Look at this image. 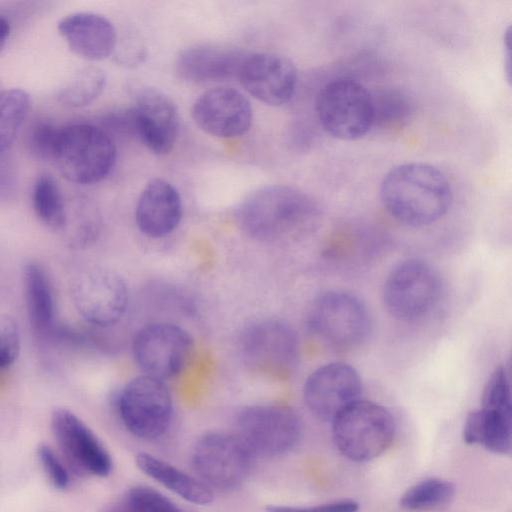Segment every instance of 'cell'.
I'll use <instances>...</instances> for the list:
<instances>
[{
  "label": "cell",
  "instance_id": "6da1fadb",
  "mask_svg": "<svg viewBox=\"0 0 512 512\" xmlns=\"http://www.w3.org/2000/svg\"><path fill=\"white\" fill-rule=\"evenodd\" d=\"M237 218L242 230L265 243L296 241L318 227L317 202L300 189L270 185L251 193L240 205Z\"/></svg>",
  "mask_w": 512,
  "mask_h": 512
},
{
  "label": "cell",
  "instance_id": "7a4b0ae2",
  "mask_svg": "<svg viewBox=\"0 0 512 512\" xmlns=\"http://www.w3.org/2000/svg\"><path fill=\"white\" fill-rule=\"evenodd\" d=\"M384 208L398 222L423 227L449 210L453 192L446 175L437 167L410 162L389 170L380 186Z\"/></svg>",
  "mask_w": 512,
  "mask_h": 512
},
{
  "label": "cell",
  "instance_id": "3957f363",
  "mask_svg": "<svg viewBox=\"0 0 512 512\" xmlns=\"http://www.w3.org/2000/svg\"><path fill=\"white\" fill-rule=\"evenodd\" d=\"M332 422V437L339 452L355 462L373 460L392 445L396 424L384 406L358 399Z\"/></svg>",
  "mask_w": 512,
  "mask_h": 512
},
{
  "label": "cell",
  "instance_id": "277c9868",
  "mask_svg": "<svg viewBox=\"0 0 512 512\" xmlns=\"http://www.w3.org/2000/svg\"><path fill=\"white\" fill-rule=\"evenodd\" d=\"M53 160L69 181L92 184L111 172L116 161V148L102 128L72 124L60 130Z\"/></svg>",
  "mask_w": 512,
  "mask_h": 512
},
{
  "label": "cell",
  "instance_id": "5b68a950",
  "mask_svg": "<svg viewBox=\"0 0 512 512\" xmlns=\"http://www.w3.org/2000/svg\"><path fill=\"white\" fill-rule=\"evenodd\" d=\"M244 365L254 373L285 380L296 370L300 358L295 331L277 319H262L248 325L239 337Z\"/></svg>",
  "mask_w": 512,
  "mask_h": 512
},
{
  "label": "cell",
  "instance_id": "8992f818",
  "mask_svg": "<svg viewBox=\"0 0 512 512\" xmlns=\"http://www.w3.org/2000/svg\"><path fill=\"white\" fill-rule=\"evenodd\" d=\"M255 454L236 434L213 431L201 435L191 452V466L210 489L229 491L251 473Z\"/></svg>",
  "mask_w": 512,
  "mask_h": 512
},
{
  "label": "cell",
  "instance_id": "52a82bcc",
  "mask_svg": "<svg viewBox=\"0 0 512 512\" xmlns=\"http://www.w3.org/2000/svg\"><path fill=\"white\" fill-rule=\"evenodd\" d=\"M366 306L353 294L327 291L312 303L308 326L312 334L326 347L346 351L360 345L370 331Z\"/></svg>",
  "mask_w": 512,
  "mask_h": 512
},
{
  "label": "cell",
  "instance_id": "ba28073f",
  "mask_svg": "<svg viewBox=\"0 0 512 512\" xmlns=\"http://www.w3.org/2000/svg\"><path fill=\"white\" fill-rule=\"evenodd\" d=\"M443 282L439 273L424 261L405 260L388 274L383 287L387 311L404 322L417 321L439 304Z\"/></svg>",
  "mask_w": 512,
  "mask_h": 512
},
{
  "label": "cell",
  "instance_id": "9c48e42d",
  "mask_svg": "<svg viewBox=\"0 0 512 512\" xmlns=\"http://www.w3.org/2000/svg\"><path fill=\"white\" fill-rule=\"evenodd\" d=\"M316 112L329 135L344 141L357 140L372 129V93L353 79H335L319 91Z\"/></svg>",
  "mask_w": 512,
  "mask_h": 512
},
{
  "label": "cell",
  "instance_id": "30bf717a",
  "mask_svg": "<svg viewBox=\"0 0 512 512\" xmlns=\"http://www.w3.org/2000/svg\"><path fill=\"white\" fill-rule=\"evenodd\" d=\"M116 407L124 427L141 439H157L171 425L173 399L168 387L164 381L145 374L123 387Z\"/></svg>",
  "mask_w": 512,
  "mask_h": 512
},
{
  "label": "cell",
  "instance_id": "8fae6325",
  "mask_svg": "<svg viewBox=\"0 0 512 512\" xmlns=\"http://www.w3.org/2000/svg\"><path fill=\"white\" fill-rule=\"evenodd\" d=\"M131 350L143 374L165 381L184 371L194 352L192 336L179 325L150 323L134 335Z\"/></svg>",
  "mask_w": 512,
  "mask_h": 512
},
{
  "label": "cell",
  "instance_id": "7c38bea8",
  "mask_svg": "<svg viewBox=\"0 0 512 512\" xmlns=\"http://www.w3.org/2000/svg\"><path fill=\"white\" fill-rule=\"evenodd\" d=\"M236 434L255 455H282L298 443L302 422L297 412L282 404L243 407L236 415Z\"/></svg>",
  "mask_w": 512,
  "mask_h": 512
},
{
  "label": "cell",
  "instance_id": "4fadbf2b",
  "mask_svg": "<svg viewBox=\"0 0 512 512\" xmlns=\"http://www.w3.org/2000/svg\"><path fill=\"white\" fill-rule=\"evenodd\" d=\"M71 298L75 309L86 322L107 328L119 322L125 314L129 292L125 281L116 272L94 267L74 278Z\"/></svg>",
  "mask_w": 512,
  "mask_h": 512
},
{
  "label": "cell",
  "instance_id": "5bb4252c",
  "mask_svg": "<svg viewBox=\"0 0 512 512\" xmlns=\"http://www.w3.org/2000/svg\"><path fill=\"white\" fill-rule=\"evenodd\" d=\"M128 133L158 155L169 153L177 140L179 116L176 105L164 92L140 88L135 104L127 109Z\"/></svg>",
  "mask_w": 512,
  "mask_h": 512
},
{
  "label": "cell",
  "instance_id": "9a60e30c",
  "mask_svg": "<svg viewBox=\"0 0 512 512\" xmlns=\"http://www.w3.org/2000/svg\"><path fill=\"white\" fill-rule=\"evenodd\" d=\"M51 428L61 452L75 471L98 477L110 474V454L76 414L67 408L54 410Z\"/></svg>",
  "mask_w": 512,
  "mask_h": 512
},
{
  "label": "cell",
  "instance_id": "2e32d148",
  "mask_svg": "<svg viewBox=\"0 0 512 512\" xmlns=\"http://www.w3.org/2000/svg\"><path fill=\"white\" fill-rule=\"evenodd\" d=\"M361 392L358 372L346 363L333 362L309 375L304 384L303 397L316 417L332 421L343 409L357 401Z\"/></svg>",
  "mask_w": 512,
  "mask_h": 512
},
{
  "label": "cell",
  "instance_id": "e0dca14e",
  "mask_svg": "<svg viewBox=\"0 0 512 512\" xmlns=\"http://www.w3.org/2000/svg\"><path fill=\"white\" fill-rule=\"evenodd\" d=\"M237 78L251 96L267 105L279 106L293 97L297 70L283 55L254 53L245 56Z\"/></svg>",
  "mask_w": 512,
  "mask_h": 512
},
{
  "label": "cell",
  "instance_id": "ac0fdd59",
  "mask_svg": "<svg viewBox=\"0 0 512 512\" xmlns=\"http://www.w3.org/2000/svg\"><path fill=\"white\" fill-rule=\"evenodd\" d=\"M192 117L205 133L219 138L244 135L252 123L249 100L231 87H218L203 93L193 104Z\"/></svg>",
  "mask_w": 512,
  "mask_h": 512
},
{
  "label": "cell",
  "instance_id": "d6986e66",
  "mask_svg": "<svg viewBox=\"0 0 512 512\" xmlns=\"http://www.w3.org/2000/svg\"><path fill=\"white\" fill-rule=\"evenodd\" d=\"M182 217L181 197L164 179H153L143 189L135 209L138 229L147 237L158 239L172 233Z\"/></svg>",
  "mask_w": 512,
  "mask_h": 512
},
{
  "label": "cell",
  "instance_id": "ffe728a7",
  "mask_svg": "<svg viewBox=\"0 0 512 512\" xmlns=\"http://www.w3.org/2000/svg\"><path fill=\"white\" fill-rule=\"evenodd\" d=\"M58 31L75 54L91 61L110 56L117 42L113 24L104 16L90 12L64 17L58 23Z\"/></svg>",
  "mask_w": 512,
  "mask_h": 512
},
{
  "label": "cell",
  "instance_id": "44dd1931",
  "mask_svg": "<svg viewBox=\"0 0 512 512\" xmlns=\"http://www.w3.org/2000/svg\"><path fill=\"white\" fill-rule=\"evenodd\" d=\"M245 56L234 48L196 45L177 56L176 72L180 78L194 83L232 79L237 77Z\"/></svg>",
  "mask_w": 512,
  "mask_h": 512
},
{
  "label": "cell",
  "instance_id": "7402d4cb",
  "mask_svg": "<svg viewBox=\"0 0 512 512\" xmlns=\"http://www.w3.org/2000/svg\"><path fill=\"white\" fill-rule=\"evenodd\" d=\"M512 408L483 405L471 411L464 424L463 439L500 455L511 454Z\"/></svg>",
  "mask_w": 512,
  "mask_h": 512
},
{
  "label": "cell",
  "instance_id": "603a6c76",
  "mask_svg": "<svg viewBox=\"0 0 512 512\" xmlns=\"http://www.w3.org/2000/svg\"><path fill=\"white\" fill-rule=\"evenodd\" d=\"M135 463L146 476L187 502L206 505L213 500L211 489L202 481L154 455L140 452Z\"/></svg>",
  "mask_w": 512,
  "mask_h": 512
},
{
  "label": "cell",
  "instance_id": "cb8c5ba5",
  "mask_svg": "<svg viewBox=\"0 0 512 512\" xmlns=\"http://www.w3.org/2000/svg\"><path fill=\"white\" fill-rule=\"evenodd\" d=\"M23 283L30 323L37 333L46 335L53 328L56 312L50 279L40 264L30 262L24 268Z\"/></svg>",
  "mask_w": 512,
  "mask_h": 512
},
{
  "label": "cell",
  "instance_id": "d4e9b609",
  "mask_svg": "<svg viewBox=\"0 0 512 512\" xmlns=\"http://www.w3.org/2000/svg\"><path fill=\"white\" fill-rule=\"evenodd\" d=\"M32 206L39 221L53 230H63L67 211L61 191L52 176L40 175L34 183Z\"/></svg>",
  "mask_w": 512,
  "mask_h": 512
},
{
  "label": "cell",
  "instance_id": "484cf974",
  "mask_svg": "<svg viewBox=\"0 0 512 512\" xmlns=\"http://www.w3.org/2000/svg\"><path fill=\"white\" fill-rule=\"evenodd\" d=\"M372 128L392 131L403 128L413 113L411 99L397 89H384L372 94Z\"/></svg>",
  "mask_w": 512,
  "mask_h": 512
},
{
  "label": "cell",
  "instance_id": "4316f807",
  "mask_svg": "<svg viewBox=\"0 0 512 512\" xmlns=\"http://www.w3.org/2000/svg\"><path fill=\"white\" fill-rule=\"evenodd\" d=\"M105 82V74L99 67L92 65L82 67L60 88L57 99L67 107H84L100 96Z\"/></svg>",
  "mask_w": 512,
  "mask_h": 512
},
{
  "label": "cell",
  "instance_id": "83f0119b",
  "mask_svg": "<svg viewBox=\"0 0 512 512\" xmlns=\"http://www.w3.org/2000/svg\"><path fill=\"white\" fill-rule=\"evenodd\" d=\"M29 109L30 96L26 91L0 89V152L9 151Z\"/></svg>",
  "mask_w": 512,
  "mask_h": 512
},
{
  "label": "cell",
  "instance_id": "f1b7e54d",
  "mask_svg": "<svg viewBox=\"0 0 512 512\" xmlns=\"http://www.w3.org/2000/svg\"><path fill=\"white\" fill-rule=\"evenodd\" d=\"M455 495V486L442 478H426L411 486L402 495L399 504L407 510H433L449 504Z\"/></svg>",
  "mask_w": 512,
  "mask_h": 512
},
{
  "label": "cell",
  "instance_id": "f546056e",
  "mask_svg": "<svg viewBox=\"0 0 512 512\" xmlns=\"http://www.w3.org/2000/svg\"><path fill=\"white\" fill-rule=\"evenodd\" d=\"M68 228H70L68 244L71 247L83 248L92 244L101 229L99 212L89 202L80 203L76 208L74 220H72V224H68Z\"/></svg>",
  "mask_w": 512,
  "mask_h": 512
},
{
  "label": "cell",
  "instance_id": "4dcf8cb0",
  "mask_svg": "<svg viewBox=\"0 0 512 512\" xmlns=\"http://www.w3.org/2000/svg\"><path fill=\"white\" fill-rule=\"evenodd\" d=\"M123 500L127 512H182L170 499L147 486L130 488Z\"/></svg>",
  "mask_w": 512,
  "mask_h": 512
},
{
  "label": "cell",
  "instance_id": "1f68e13d",
  "mask_svg": "<svg viewBox=\"0 0 512 512\" xmlns=\"http://www.w3.org/2000/svg\"><path fill=\"white\" fill-rule=\"evenodd\" d=\"M60 130L51 122L44 120L33 124L27 137L31 154L39 160H53Z\"/></svg>",
  "mask_w": 512,
  "mask_h": 512
},
{
  "label": "cell",
  "instance_id": "d6a6232c",
  "mask_svg": "<svg viewBox=\"0 0 512 512\" xmlns=\"http://www.w3.org/2000/svg\"><path fill=\"white\" fill-rule=\"evenodd\" d=\"M20 348L21 338L17 322L11 316L0 313V369L14 364Z\"/></svg>",
  "mask_w": 512,
  "mask_h": 512
},
{
  "label": "cell",
  "instance_id": "836d02e7",
  "mask_svg": "<svg viewBox=\"0 0 512 512\" xmlns=\"http://www.w3.org/2000/svg\"><path fill=\"white\" fill-rule=\"evenodd\" d=\"M37 456L52 485L57 489H66L70 484V475L54 450L41 444L37 449Z\"/></svg>",
  "mask_w": 512,
  "mask_h": 512
},
{
  "label": "cell",
  "instance_id": "e575fe53",
  "mask_svg": "<svg viewBox=\"0 0 512 512\" xmlns=\"http://www.w3.org/2000/svg\"><path fill=\"white\" fill-rule=\"evenodd\" d=\"M114 52H116L117 62L128 68L140 65L146 57L143 41L133 32H128L120 43L116 42Z\"/></svg>",
  "mask_w": 512,
  "mask_h": 512
},
{
  "label": "cell",
  "instance_id": "d590c367",
  "mask_svg": "<svg viewBox=\"0 0 512 512\" xmlns=\"http://www.w3.org/2000/svg\"><path fill=\"white\" fill-rule=\"evenodd\" d=\"M358 509V502L342 499L315 506L271 505L266 510L267 512H356Z\"/></svg>",
  "mask_w": 512,
  "mask_h": 512
},
{
  "label": "cell",
  "instance_id": "8d00e7d4",
  "mask_svg": "<svg viewBox=\"0 0 512 512\" xmlns=\"http://www.w3.org/2000/svg\"><path fill=\"white\" fill-rule=\"evenodd\" d=\"M16 189V172L9 151L0 152V201L10 199Z\"/></svg>",
  "mask_w": 512,
  "mask_h": 512
},
{
  "label": "cell",
  "instance_id": "74e56055",
  "mask_svg": "<svg viewBox=\"0 0 512 512\" xmlns=\"http://www.w3.org/2000/svg\"><path fill=\"white\" fill-rule=\"evenodd\" d=\"M10 33L8 20L0 15V54L3 51Z\"/></svg>",
  "mask_w": 512,
  "mask_h": 512
},
{
  "label": "cell",
  "instance_id": "f35d334b",
  "mask_svg": "<svg viewBox=\"0 0 512 512\" xmlns=\"http://www.w3.org/2000/svg\"><path fill=\"white\" fill-rule=\"evenodd\" d=\"M105 512H127L123 497L111 504Z\"/></svg>",
  "mask_w": 512,
  "mask_h": 512
}]
</instances>
